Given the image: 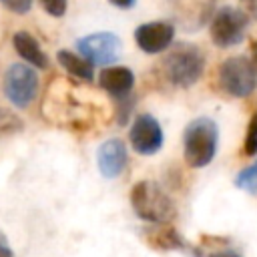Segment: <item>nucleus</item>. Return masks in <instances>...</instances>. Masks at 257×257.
I'll use <instances>...</instances> for the list:
<instances>
[{
	"label": "nucleus",
	"instance_id": "obj_1",
	"mask_svg": "<svg viewBox=\"0 0 257 257\" xmlns=\"http://www.w3.org/2000/svg\"><path fill=\"white\" fill-rule=\"evenodd\" d=\"M219 143V128L213 118L201 116L187 124L183 133V153L185 161L191 169L207 167L217 153Z\"/></svg>",
	"mask_w": 257,
	"mask_h": 257
},
{
	"label": "nucleus",
	"instance_id": "obj_2",
	"mask_svg": "<svg viewBox=\"0 0 257 257\" xmlns=\"http://www.w3.org/2000/svg\"><path fill=\"white\" fill-rule=\"evenodd\" d=\"M131 207L139 219L149 223H169L177 215L171 197L153 181H139L133 185Z\"/></svg>",
	"mask_w": 257,
	"mask_h": 257
},
{
	"label": "nucleus",
	"instance_id": "obj_3",
	"mask_svg": "<svg viewBox=\"0 0 257 257\" xmlns=\"http://www.w3.org/2000/svg\"><path fill=\"white\" fill-rule=\"evenodd\" d=\"M205 70L203 52L193 44H177L163 60V76L177 88L193 86Z\"/></svg>",
	"mask_w": 257,
	"mask_h": 257
},
{
	"label": "nucleus",
	"instance_id": "obj_4",
	"mask_svg": "<svg viewBox=\"0 0 257 257\" xmlns=\"http://www.w3.org/2000/svg\"><path fill=\"white\" fill-rule=\"evenodd\" d=\"M217 82L233 98H247L257 86V64L249 56H229L217 68Z\"/></svg>",
	"mask_w": 257,
	"mask_h": 257
},
{
	"label": "nucleus",
	"instance_id": "obj_5",
	"mask_svg": "<svg viewBox=\"0 0 257 257\" xmlns=\"http://www.w3.org/2000/svg\"><path fill=\"white\" fill-rule=\"evenodd\" d=\"M247 14L241 8L235 6H223L217 10L209 24V34L215 46L219 48H231L239 44L247 30Z\"/></svg>",
	"mask_w": 257,
	"mask_h": 257
},
{
	"label": "nucleus",
	"instance_id": "obj_6",
	"mask_svg": "<svg viewBox=\"0 0 257 257\" xmlns=\"http://www.w3.org/2000/svg\"><path fill=\"white\" fill-rule=\"evenodd\" d=\"M2 88H4L6 98L14 106L26 108L36 98V92H38V74H36L34 66L22 64V62L12 64L4 72Z\"/></svg>",
	"mask_w": 257,
	"mask_h": 257
},
{
	"label": "nucleus",
	"instance_id": "obj_7",
	"mask_svg": "<svg viewBox=\"0 0 257 257\" xmlns=\"http://www.w3.org/2000/svg\"><path fill=\"white\" fill-rule=\"evenodd\" d=\"M76 48L80 56H84L90 64L108 66L120 56L122 44H120V38L112 32H92L78 38Z\"/></svg>",
	"mask_w": 257,
	"mask_h": 257
},
{
	"label": "nucleus",
	"instance_id": "obj_8",
	"mask_svg": "<svg viewBox=\"0 0 257 257\" xmlns=\"http://www.w3.org/2000/svg\"><path fill=\"white\" fill-rule=\"evenodd\" d=\"M128 141L139 155H155L163 147L165 135L153 114H139L131 124Z\"/></svg>",
	"mask_w": 257,
	"mask_h": 257
},
{
	"label": "nucleus",
	"instance_id": "obj_9",
	"mask_svg": "<svg viewBox=\"0 0 257 257\" xmlns=\"http://www.w3.org/2000/svg\"><path fill=\"white\" fill-rule=\"evenodd\" d=\"M173 38H175V28L171 22H165V20L145 22L135 30V42L147 54L165 52L173 44Z\"/></svg>",
	"mask_w": 257,
	"mask_h": 257
},
{
	"label": "nucleus",
	"instance_id": "obj_10",
	"mask_svg": "<svg viewBox=\"0 0 257 257\" xmlns=\"http://www.w3.org/2000/svg\"><path fill=\"white\" fill-rule=\"evenodd\" d=\"M126 163H128V153H126V145L120 139H108L96 151V165L104 179L120 177Z\"/></svg>",
	"mask_w": 257,
	"mask_h": 257
},
{
	"label": "nucleus",
	"instance_id": "obj_11",
	"mask_svg": "<svg viewBox=\"0 0 257 257\" xmlns=\"http://www.w3.org/2000/svg\"><path fill=\"white\" fill-rule=\"evenodd\" d=\"M98 84L112 98L124 100V98H128V94L135 86V74L126 66H106L98 74Z\"/></svg>",
	"mask_w": 257,
	"mask_h": 257
},
{
	"label": "nucleus",
	"instance_id": "obj_12",
	"mask_svg": "<svg viewBox=\"0 0 257 257\" xmlns=\"http://www.w3.org/2000/svg\"><path fill=\"white\" fill-rule=\"evenodd\" d=\"M145 241L157 251H173V249L185 247V241L179 235V231H175L167 223H153L151 227H147L145 229Z\"/></svg>",
	"mask_w": 257,
	"mask_h": 257
},
{
	"label": "nucleus",
	"instance_id": "obj_13",
	"mask_svg": "<svg viewBox=\"0 0 257 257\" xmlns=\"http://www.w3.org/2000/svg\"><path fill=\"white\" fill-rule=\"evenodd\" d=\"M12 44H14V50L18 52V56L24 58V62H28L30 66L34 68H46L48 66V58L44 54V50L40 48L38 40L30 34V32H16L12 36Z\"/></svg>",
	"mask_w": 257,
	"mask_h": 257
},
{
	"label": "nucleus",
	"instance_id": "obj_14",
	"mask_svg": "<svg viewBox=\"0 0 257 257\" xmlns=\"http://www.w3.org/2000/svg\"><path fill=\"white\" fill-rule=\"evenodd\" d=\"M60 66L74 78L82 80V82H92L94 80V72H92V64L84 58V56H78V54H72L70 50H60L56 54Z\"/></svg>",
	"mask_w": 257,
	"mask_h": 257
},
{
	"label": "nucleus",
	"instance_id": "obj_15",
	"mask_svg": "<svg viewBox=\"0 0 257 257\" xmlns=\"http://www.w3.org/2000/svg\"><path fill=\"white\" fill-rule=\"evenodd\" d=\"M235 187L257 197V163H253L251 167L243 169L241 173H237L235 177Z\"/></svg>",
	"mask_w": 257,
	"mask_h": 257
},
{
	"label": "nucleus",
	"instance_id": "obj_16",
	"mask_svg": "<svg viewBox=\"0 0 257 257\" xmlns=\"http://www.w3.org/2000/svg\"><path fill=\"white\" fill-rule=\"evenodd\" d=\"M22 126H24V122L18 114L0 106V135H14V133L22 131Z\"/></svg>",
	"mask_w": 257,
	"mask_h": 257
},
{
	"label": "nucleus",
	"instance_id": "obj_17",
	"mask_svg": "<svg viewBox=\"0 0 257 257\" xmlns=\"http://www.w3.org/2000/svg\"><path fill=\"white\" fill-rule=\"evenodd\" d=\"M243 151H245V155H247V157L257 155V110H255V114H253V116H251V120H249Z\"/></svg>",
	"mask_w": 257,
	"mask_h": 257
},
{
	"label": "nucleus",
	"instance_id": "obj_18",
	"mask_svg": "<svg viewBox=\"0 0 257 257\" xmlns=\"http://www.w3.org/2000/svg\"><path fill=\"white\" fill-rule=\"evenodd\" d=\"M40 4H42V8H44L50 16L60 18V16H64V12H66L68 0H40Z\"/></svg>",
	"mask_w": 257,
	"mask_h": 257
},
{
	"label": "nucleus",
	"instance_id": "obj_19",
	"mask_svg": "<svg viewBox=\"0 0 257 257\" xmlns=\"http://www.w3.org/2000/svg\"><path fill=\"white\" fill-rule=\"evenodd\" d=\"M2 6L14 14H26L32 8V0H0Z\"/></svg>",
	"mask_w": 257,
	"mask_h": 257
},
{
	"label": "nucleus",
	"instance_id": "obj_20",
	"mask_svg": "<svg viewBox=\"0 0 257 257\" xmlns=\"http://www.w3.org/2000/svg\"><path fill=\"white\" fill-rule=\"evenodd\" d=\"M201 257H239L235 251H231V249H223V251H211V253H207V255H203V253H199Z\"/></svg>",
	"mask_w": 257,
	"mask_h": 257
},
{
	"label": "nucleus",
	"instance_id": "obj_21",
	"mask_svg": "<svg viewBox=\"0 0 257 257\" xmlns=\"http://www.w3.org/2000/svg\"><path fill=\"white\" fill-rule=\"evenodd\" d=\"M0 257H14V253H12V249H10V245H8V241L0 235Z\"/></svg>",
	"mask_w": 257,
	"mask_h": 257
},
{
	"label": "nucleus",
	"instance_id": "obj_22",
	"mask_svg": "<svg viewBox=\"0 0 257 257\" xmlns=\"http://www.w3.org/2000/svg\"><path fill=\"white\" fill-rule=\"evenodd\" d=\"M108 2H110L112 6H116V8H122V10H126V8H133L137 0H108Z\"/></svg>",
	"mask_w": 257,
	"mask_h": 257
},
{
	"label": "nucleus",
	"instance_id": "obj_23",
	"mask_svg": "<svg viewBox=\"0 0 257 257\" xmlns=\"http://www.w3.org/2000/svg\"><path fill=\"white\" fill-rule=\"evenodd\" d=\"M251 52H253V60H255V64H257V40L251 42Z\"/></svg>",
	"mask_w": 257,
	"mask_h": 257
},
{
	"label": "nucleus",
	"instance_id": "obj_24",
	"mask_svg": "<svg viewBox=\"0 0 257 257\" xmlns=\"http://www.w3.org/2000/svg\"><path fill=\"white\" fill-rule=\"evenodd\" d=\"M243 2H245V4L249 6V8H253V10L257 8V0H243Z\"/></svg>",
	"mask_w": 257,
	"mask_h": 257
}]
</instances>
